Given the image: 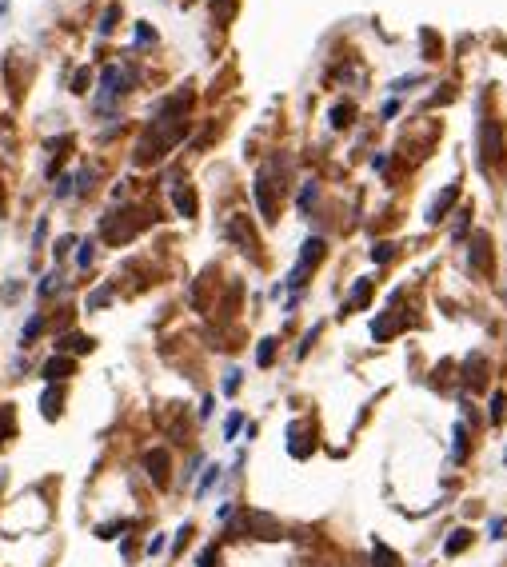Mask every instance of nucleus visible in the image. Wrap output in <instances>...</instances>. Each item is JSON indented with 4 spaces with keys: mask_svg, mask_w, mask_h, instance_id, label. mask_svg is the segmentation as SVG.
<instances>
[{
    "mask_svg": "<svg viewBox=\"0 0 507 567\" xmlns=\"http://www.w3.org/2000/svg\"><path fill=\"white\" fill-rule=\"evenodd\" d=\"M44 232H48V220H36V232H32V248L44 244Z\"/></svg>",
    "mask_w": 507,
    "mask_h": 567,
    "instance_id": "25",
    "label": "nucleus"
},
{
    "mask_svg": "<svg viewBox=\"0 0 507 567\" xmlns=\"http://www.w3.org/2000/svg\"><path fill=\"white\" fill-rule=\"evenodd\" d=\"M272 360H276V340H264V344L256 348V364H260V368H268Z\"/></svg>",
    "mask_w": 507,
    "mask_h": 567,
    "instance_id": "12",
    "label": "nucleus"
},
{
    "mask_svg": "<svg viewBox=\"0 0 507 567\" xmlns=\"http://www.w3.org/2000/svg\"><path fill=\"white\" fill-rule=\"evenodd\" d=\"M176 208H180L184 216H192V212H196V196H192V188H176Z\"/></svg>",
    "mask_w": 507,
    "mask_h": 567,
    "instance_id": "11",
    "label": "nucleus"
},
{
    "mask_svg": "<svg viewBox=\"0 0 507 567\" xmlns=\"http://www.w3.org/2000/svg\"><path fill=\"white\" fill-rule=\"evenodd\" d=\"M216 479H220V467H208V472H204V479H200V487H196V496H204V491H208Z\"/></svg>",
    "mask_w": 507,
    "mask_h": 567,
    "instance_id": "19",
    "label": "nucleus"
},
{
    "mask_svg": "<svg viewBox=\"0 0 507 567\" xmlns=\"http://www.w3.org/2000/svg\"><path fill=\"white\" fill-rule=\"evenodd\" d=\"M347 116H352V108H347V104H340V108L332 112V124H347Z\"/></svg>",
    "mask_w": 507,
    "mask_h": 567,
    "instance_id": "28",
    "label": "nucleus"
},
{
    "mask_svg": "<svg viewBox=\"0 0 507 567\" xmlns=\"http://www.w3.org/2000/svg\"><path fill=\"white\" fill-rule=\"evenodd\" d=\"M451 439H456V444H451V456H456V459H467V427H464V424H456Z\"/></svg>",
    "mask_w": 507,
    "mask_h": 567,
    "instance_id": "10",
    "label": "nucleus"
},
{
    "mask_svg": "<svg viewBox=\"0 0 507 567\" xmlns=\"http://www.w3.org/2000/svg\"><path fill=\"white\" fill-rule=\"evenodd\" d=\"M112 300V288H96V292L88 296V308H104Z\"/></svg>",
    "mask_w": 507,
    "mask_h": 567,
    "instance_id": "18",
    "label": "nucleus"
},
{
    "mask_svg": "<svg viewBox=\"0 0 507 567\" xmlns=\"http://www.w3.org/2000/svg\"><path fill=\"white\" fill-rule=\"evenodd\" d=\"M375 260H387V256H392V244H375Z\"/></svg>",
    "mask_w": 507,
    "mask_h": 567,
    "instance_id": "32",
    "label": "nucleus"
},
{
    "mask_svg": "<svg viewBox=\"0 0 507 567\" xmlns=\"http://www.w3.org/2000/svg\"><path fill=\"white\" fill-rule=\"evenodd\" d=\"M4 439H12V407H0V447Z\"/></svg>",
    "mask_w": 507,
    "mask_h": 567,
    "instance_id": "14",
    "label": "nucleus"
},
{
    "mask_svg": "<svg viewBox=\"0 0 507 567\" xmlns=\"http://www.w3.org/2000/svg\"><path fill=\"white\" fill-rule=\"evenodd\" d=\"M56 280H61V276H56V272H48V276H44V280H41V296H48L52 288H56Z\"/></svg>",
    "mask_w": 507,
    "mask_h": 567,
    "instance_id": "29",
    "label": "nucleus"
},
{
    "mask_svg": "<svg viewBox=\"0 0 507 567\" xmlns=\"http://www.w3.org/2000/svg\"><path fill=\"white\" fill-rule=\"evenodd\" d=\"M464 384L471 387V392H479V387H484V355H479V352L467 355V364H464Z\"/></svg>",
    "mask_w": 507,
    "mask_h": 567,
    "instance_id": "5",
    "label": "nucleus"
},
{
    "mask_svg": "<svg viewBox=\"0 0 507 567\" xmlns=\"http://www.w3.org/2000/svg\"><path fill=\"white\" fill-rule=\"evenodd\" d=\"M367 296H372V280H360L355 284V292H352V304H364Z\"/></svg>",
    "mask_w": 507,
    "mask_h": 567,
    "instance_id": "20",
    "label": "nucleus"
},
{
    "mask_svg": "<svg viewBox=\"0 0 507 567\" xmlns=\"http://www.w3.org/2000/svg\"><path fill=\"white\" fill-rule=\"evenodd\" d=\"M124 527H128L124 519H112V524H100V527H96V536H100V539H116V531H124Z\"/></svg>",
    "mask_w": 507,
    "mask_h": 567,
    "instance_id": "16",
    "label": "nucleus"
},
{
    "mask_svg": "<svg viewBox=\"0 0 507 567\" xmlns=\"http://www.w3.org/2000/svg\"><path fill=\"white\" fill-rule=\"evenodd\" d=\"M503 415H507V395L496 392L491 395V424H503Z\"/></svg>",
    "mask_w": 507,
    "mask_h": 567,
    "instance_id": "13",
    "label": "nucleus"
},
{
    "mask_svg": "<svg viewBox=\"0 0 507 567\" xmlns=\"http://www.w3.org/2000/svg\"><path fill=\"white\" fill-rule=\"evenodd\" d=\"M68 248H76V236H61V240H56V248H52V252H56V260H64V256H68Z\"/></svg>",
    "mask_w": 507,
    "mask_h": 567,
    "instance_id": "21",
    "label": "nucleus"
},
{
    "mask_svg": "<svg viewBox=\"0 0 507 567\" xmlns=\"http://www.w3.org/2000/svg\"><path fill=\"white\" fill-rule=\"evenodd\" d=\"M467 543H471V531H467V527H456L444 543V556H459V551H467Z\"/></svg>",
    "mask_w": 507,
    "mask_h": 567,
    "instance_id": "6",
    "label": "nucleus"
},
{
    "mask_svg": "<svg viewBox=\"0 0 507 567\" xmlns=\"http://www.w3.org/2000/svg\"><path fill=\"white\" fill-rule=\"evenodd\" d=\"M372 567H399V556L392 551V547H384L380 539L372 543Z\"/></svg>",
    "mask_w": 507,
    "mask_h": 567,
    "instance_id": "7",
    "label": "nucleus"
},
{
    "mask_svg": "<svg viewBox=\"0 0 507 567\" xmlns=\"http://www.w3.org/2000/svg\"><path fill=\"white\" fill-rule=\"evenodd\" d=\"M88 348H92V340H88V335H76V332L64 335V340H56V355H64V352H88Z\"/></svg>",
    "mask_w": 507,
    "mask_h": 567,
    "instance_id": "8",
    "label": "nucleus"
},
{
    "mask_svg": "<svg viewBox=\"0 0 507 567\" xmlns=\"http://www.w3.org/2000/svg\"><path fill=\"white\" fill-rule=\"evenodd\" d=\"M76 372V360H68V355H52L48 364H44V380H48V384H56V380H68V375Z\"/></svg>",
    "mask_w": 507,
    "mask_h": 567,
    "instance_id": "4",
    "label": "nucleus"
},
{
    "mask_svg": "<svg viewBox=\"0 0 507 567\" xmlns=\"http://www.w3.org/2000/svg\"><path fill=\"white\" fill-rule=\"evenodd\" d=\"M144 472L152 479L156 487H168V472H172V459L164 447H152V452H144Z\"/></svg>",
    "mask_w": 507,
    "mask_h": 567,
    "instance_id": "2",
    "label": "nucleus"
},
{
    "mask_svg": "<svg viewBox=\"0 0 507 567\" xmlns=\"http://www.w3.org/2000/svg\"><path fill=\"white\" fill-rule=\"evenodd\" d=\"M41 412H44V420H56V415H61V392H56V387H48V392L41 395Z\"/></svg>",
    "mask_w": 507,
    "mask_h": 567,
    "instance_id": "9",
    "label": "nucleus"
},
{
    "mask_svg": "<svg viewBox=\"0 0 507 567\" xmlns=\"http://www.w3.org/2000/svg\"><path fill=\"white\" fill-rule=\"evenodd\" d=\"M503 459H507V456H503Z\"/></svg>",
    "mask_w": 507,
    "mask_h": 567,
    "instance_id": "33",
    "label": "nucleus"
},
{
    "mask_svg": "<svg viewBox=\"0 0 507 567\" xmlns=\"http://www.w3.org/2000/svg\"><path fill=\"white\" fill-rule=\"evenodd\" d=\"M224 392H228V395L240 392V372H228V375H224Z\"/></svg>",
    "mask_w": 507,
    "mask_h": 567,
    "instance_id": "24",
    "label": "nucleus"
},
{
    "mask_svg": "<svg viewBox=\"0 0 507 567\" xmlns=\"http://www.w3.org/2000/svg\"><path fill=\"white\" fill-rule=\"evenodd\" d=\"M240 427H244V415H240V412H232V415H228V424H224V436L236 439V432H240Z\"/></svg>",
    "mask_w": 507,
    "mask_h": 567,
    "instance_id": "17",
    "label": "nucleus"
},
{
    "mask_svg": "<svg viewBox=\"0 0 507 567\" xmlns=\"http://www.w3.org/2000/svg\"><path fill=\"white\" fill-rule=\"evenodd\" d=\"M188 536H192V524H184L180 531H176V543H172V551H180V547L188 543Z\"/></svg>",
    "mask_w": 507,
    "mask_h": 567,
    "instance_id": "26",
    "label": "nucleus"
},
{
    "mask_svg": "<svg viewBox=\"0 0 507 567\" xmlns=\"http://www.w3.org/2000/svg\"><path fill=\"white\" fill-rule=\"evenodd\" d=\"M92 248H96L92 240H88V244H80V252H76V264H80V268H88V264H92V256H96Z\"/></svg>",
    "mask_w": 507,
    "mask_h": 567,
    "instance_id": "23",
    "label": "nucleus"
},
{
    "mask_svg": "<svg viewBox=\"0 0 507 567\" xmlns=\"http://www.w3.org/2000/svg\"><path fill=\"white\" fill-rule=\"evenodd\" d=\"M503 531H507V519L496 516V519H491V539H503Z\"/></svg>",
    "mask_w": 507,
    "mask_h": 567,
    "instance_id": "27",
    "label": "nucleus"
},
{
    "mask_svg": "<svg viewBox=\"0 0 507 567\" xmlns=\"http://www.w3.org/2000/svg\"><path fill=\"white\" fill-rule=\"evenodd\" d=\"M160 551H164V536H152L148 539V556H160Z\"/></svg>",
    "mask_w": 507,
    "mask_h": 567,
    "instance_id": "31",
    "label": "nucleus"
},
{
    "mask_svg": "<svg viewBox=\"0 0 507 567\" xmlns=\"http://www.w3.org/2000/svg\"><path fill=\"white\" fill-rule=\"evenodd\" d=\"M320 260H324V240H308L304 252H300V264L292 268V288H300V284H304V276L312 272Z\"/></svg>",
    "mask_w": 507,
    "mask_h": 567,
    "instance_id": "3",
    "label": "nucleus"
},
{
    "mask_svg": "<svg viewBox=\"0 0 507 567\" xmlns=\"http://www.w3.org/2000/svg\"><path fill=\"white\" fill-rule=\"evenodd\" d=\"M240 531H244V536H252V539H280V536H284V527L276 524L272 516H264V511H244Z\"/></svg>",
    "mask_w": 507,
    "mask_h": 567,
    "instance_id": "1",
    "label": "nucleus"
},
{
    "mask_svg": "<svg viewBox=\"0 0 507 567\" xmlns=\"http://www.w3.org/2000/svg\"><path fill=\"white\" fill-rule=\"evenodd\" d=\"M41 328H44V320H41V316H32L28 324H24L21 340H24V344H32V340H36V335H41Z\"/></svg>",
    "mask_w": 507,
    "mask_h": 567,
    "instance_id": "15",
    "label": "nucleus"
},
{
    "mask_svg": "<svg viewBox=\"0 0 507 567\" xmlns=\"http://www.w3.org/2000/svg\"><path fill=\"white\" fill-rule=\"evenodd\" d=\"M216 559H220V551H216V547H204L200 559H196V567H216Z\"/></svg>",
    "mask_w": 507,
    "mask_h": 567,
    "instance_id": "22",
    "label": "nucleus"
},
{
    "mask_svg": "<svg viewBox=\"0 0 507 567\" xmlns=\"http://www.w3.org/2000/svg\"><path fill=\"white\" fill-rule=\"evenodd\" d=\"M68 192H72V176H61V180H56V196L64 200Z\"/></svg>",
    "mask_w": 507,
    "mask_h": 567,
    "instance_id": "30",
    "label": "nucleus"
}]
</instances>
